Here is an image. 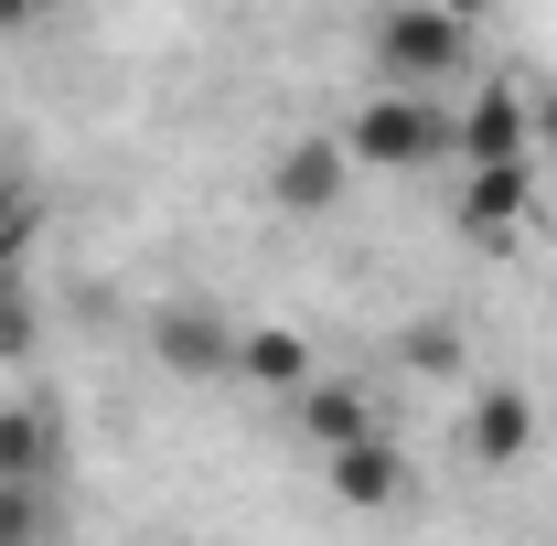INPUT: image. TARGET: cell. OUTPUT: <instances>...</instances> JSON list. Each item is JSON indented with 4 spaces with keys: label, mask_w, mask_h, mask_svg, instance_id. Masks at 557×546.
Returning <instances> with one entry per match:
<instances>
[{
    "label": "cell",
    "mask_w": 557,
    "mask_h": 546,
    "mask_svg": "<svg viewBox=\"0 0 557 546\" xmlns=\"http://www.w3.org/2000/svg\"><path fill=\"white\" fill-rule=\"evenodd\" d=\"M354 161H375V172H418V161H440L450 150V108L440 97H418V86H386V97H364L344 129Z\"/></svg>",
    "instance_id": "1"
},
{
    "label": "cell",
    "mask_w": 557,
    "mask_h": 546,
    "mask_svg": "<svg viewBox=\"0 0 557 546\" xmlns=\"http://www.w3.org/2000/svg\"><path fill=\"white\" fill-rule=\"evenodd\" d=\"M461 54H472V22L461 11H440V0H408V11H386L375 22V65H386V86H450L461 75Z\"/></svg>",
    "instance_id": "2"
},
{
    "label": "cell",
    "mask_w": 557,
    "mask_h": 546,
    "mask_svg": "<svg viewBox=\"0 0 557 546\" xmlns=\"http://www.w3.org/2000/svg\"><path fill=\"white\" fill-rule=\"evenodd\" d=\"M450 150L461 161H536V129H525V97H504V86H483L461 119H450Z\"/></svg>",
    "instance_id": "3"
},
{
    "label": "cell",
    "mask_w": 557,
    "mask_h": 546,
    "mask_svg": "<svg viewBox=\"0 0 557 546\" xmlns=\"http://www.w3.org/2000/svg\"><path fill=\"white\" fill-rule=\"evenodd\" d=\"M472 439H483V461H525L536 450V408L515 386H493V397H472Z\"/></svg>",
    "instance_id": "4"
},
{
    "label": "cell",
    "mask_w": 557,
    "mask_h": 546,
    "mask_svg": "<svg viewBox=\"0 0 557 546\" xmlns=\"http://www.w3.org/2000/svg\"><path fill=\"white\" fill-rule=\"evenodd\" d=\"M344 139H300L289 161H278V204H333V183H344Z\"/></svg>",
    "instance_id": "5"
},
{
    "label": "cell",
    "mask_w": 557,
    "mask_h": 546,
    "mask_svg": "<svg viewBox=\"0 0 557 546\" xmlns=\"http://www.w3.org/2000/svg\"><path fill=\"white\" fill-rule=\"evenodd\" d=\"M333 482H344V504H397V450L364 429L354 450H333Z\"/></svg>",
    "instance_id": "6"
},
{
    "label": "cell",
    "mask_w": 557,
    "mask_h": 546,
    "mask_svg": "<svg viewBox=\"0 0 557 546\" xmlns=\"http://www.w3.org/2000/svg\"><path fill=\"white\" fill-rule=\"evenodd\" d=\"M54 450H44V418L33 408H0V482H44Z\"/></svg>",
    "instance_id": "7"
},
{
    "label": "cell",
    "mask_w": 557,
    "mask_h": 546,
    "mask_svg": "<svg viewBox=\"0 0 557 546\" xmlns=\"http://www.w3.org/2000/svg\"><path fill=\"white\" fill-rule=\"evenodd\" d=\"M311 439L354 450V439H364V397H354V386H311Z\"/></svg>",
    "instance_id": "8"
},
{
    "label": "cell",
    "mask_w": 557,
    "mask_h": 546,
    "mask_svg": "<svg viewBox=\"0 0 557 546\" xmlns=\"http://www.w3.org/2000/svg\"><path fill=\"white\" fill-rule=\"evenodd\" d=\"M0 546H44V482H0Z\"/></svg>",
    "instance_id": "9"
},
{
    "label": "cell",
    "mask_w": 557,
    "mask_h": 546,
    "mask_svg": "<svg viewBox=\"0 0 557 546\" xmlns=\"http://www.w3.org/2000/svg\"><path fill=\"white\" fill-rule=\"evenodd\" d=\"M247 375L289 386V375H300V343H289V333H258V343H247Z\"/></svg>",
    "instance_id": "10"
},
{
    "label": "cell",
    "mask_w": 557,
    "mask_h": 546,
    "mask_svg": "<svg viewBox=\"0 0 557 546\" xmlns=\"http://www.w3.org/2000/svg\"><path fill=\"white\" fill-rule=\"evenodd\" d=\"M525 129H536V150H557V86H536V108H525Z\"/></svg>",
    "instance_id": "11"
},
{
    "label": "cell",
    "mask_w": 557,
    "mask_h": 546,
    "mask_svg": "<svg viewBox=\"0 0 557 546\" xmlns=\"http://www.w3.org/2000/svg\"><path fill=\"white\" fill-rule=\"evenodd\" d=\"M11 311H22V278H11V258H0V322H11Z\"/></svg>",
    "instance_id": "12"
},
{
    "label": "cell",
    "mask_w": 557,
    "mask_h": 546,
    "mask_svg": "<svg viewBox=\"0 0 557 546\" xmlns=\"http://www.w3.org/2000/svg\"><path fill=\"white\" fill-rule=\"evenodd\" d=\"M440 11H461V22H472V11H493V0H440Z\"/></svg>",
    "instance_id": "13"
}]
</instances>
